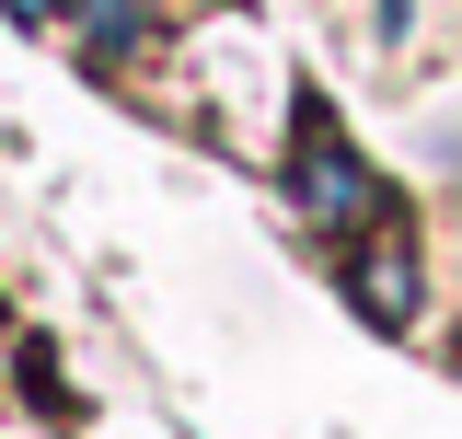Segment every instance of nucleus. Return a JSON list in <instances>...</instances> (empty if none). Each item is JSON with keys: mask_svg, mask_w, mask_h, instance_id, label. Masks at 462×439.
Masks as SVG:
<instances>
[{"mask_svg": "<svg viewBox=\"0 0 462 439\" xmlns=\"http://www.w3.org/2000/svg\"><path fill=\"white\" fill-rule=\"evenodd\" d=\"M12 12H23V23H58V12H69V0H12Z\"/></svg>", "mask_w": 462, "mask_h": 439, "instance_id": "7ed1b4c3", "label": "nucleus"}, {"mask_svg": "<svg viewBox=\"0 0 462 439\" xmlns=\"http://www.w3.org/2000/svg\"><path fill=\"white\" fill-rule=\"evenodd\" d=\"M289 197H300L312 231H370L382 220V173L346 151V127L324 105H300V127H289Z\"/></svg>", "mask_w": 462, "mask_h": 439, "instance_id": "f257e3e1", "label": "nucleus"}, {"mask_svg": "<svg viewBox=\"0 0 462 439\" xmlns=\"http://www.w3.org/2000/svg\"><path fill=\"white\" fill-rule=\"evenodd\" d=\"M346 289H358L370 324H404V313H416V255H404V243H370V255L346 266Z\"/></svg>", "mask_w": 462, "mask_h": 439, "instance_id": "f03ea898", "label": "nucleus"}]
</instances>
